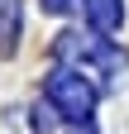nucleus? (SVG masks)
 <instances>
[{"label":"nucleus","instance_id":"f257e3e1","mask_svg":"<svg viewBox=\"0 0 129 134\" xmlns=\"http://www.w3.org/2000/svg\"><path fill=\"white\" fill-rule=\"evenodd\" d=\"M53 58L77 62V67H91V77H101V81H110L124 67V53H120V48H110L105 38H91V34H57Z\"/></svg>","mask_w":129,"mask_h":134},{"label":"nucleus","instance_id":"f03ea898","mask_svg":"<svg viewBox=\"0 0 129 134\" xmlns=\"http://www.w3.org/2000/svg\"><path fill=\"white\" fill-rule=\"evenodd\" d=\"M48 100H53V110L62 115V120H91V110H96V86L81 77V72H72V67H57L53 77H48Z\"/></svg>","mask_w":129,"mask_h":134},{"label":"nucleus","instance_id":"7ed1b4c3","mask_svg":"<svg viewBox=\"0 0 129 134\" xmlns=\"http://www.w3.org/2000/svg\"><path fill=\"white\" fill-rule=\"evenodd\" d=\"M81 5H86V19H91L96 34H120V24H124L120 0H81Z\"/></svg>","mask_w":129,"mask_h":134},{"label":"nucleus","instance_id":"20e7f679","mask_svg":"<svg viewBox=\"0 0 129 134\" xmlns=\"http://www.w3.org/2000/svg\"><path fill=\"white\" fill-rule=\"evenodd\" d=\"M14 48H19V5L5 0V10H0V58H10Z\"/></svg>","mask_w":129,"mask_h":134},{"label":"nucleus","instance_id":"39448f33","mask_svg":"<svg viewBox=\"0 0 129 134\" xmlns=\"http://www.w3.org/2000/svg\"><path fill=\"white\" fill-rule=\"evenodd\" d=\"M34 129L53 134V129H57V110H53V105H34Z\"/></svg>","mask_w":129,"mask_h":134},{"label":"nucleus","instance_id":"423d86ee","mask_svg":"<svg viewBox=\"0 0 129 134\" xmlns=\"http://www.w3.org/2000/svg\"><path fill=\"white\" fill-rule=\"evenodd\" d=\"M43 10H48V14H67V10H72V0H43Z\"/></svg>","mask_w":129,"mask_h":134}]
</instances>
